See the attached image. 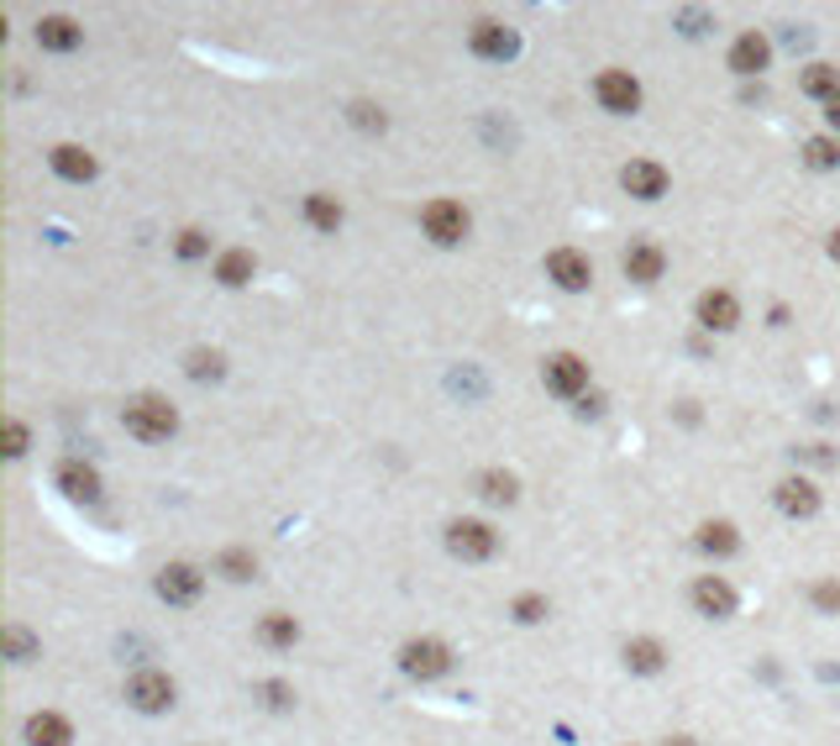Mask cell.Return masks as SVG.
Listing matches in <instances>:
<instances>
[{"label":"cell","instance_id":"9","mask_svg":"<svg viewBox=\"0 0 840 746\" xmlns=\"http://www.w3.org/2000/svg\"><path fill=\"white\" fill-rule=\"evenodd\" d=\"M546 279L557 284V289H567V295H578V289L594 284V263H588V253H578V247H552V253H546Z\"/></svg>","mask_w":840,"mask_h":746},{"label":"cell","instance_id":"8","mask_svg":"<svg viewBox=\"0 0 840 746\" xmlns=\"http://www.w3.org/2000/svg\"><path fill=\"white\" fill-rule=\"evenodd\" d=\"M541 384H546L552 395H562V400H583V395H588V364H583L578 352H552V358L541 364Z\"/></svg>","mask_w":840,"mask_h":746},{"label":"cell","instance_id":"39","mask_svg":"<svg viewBox=\"0 0 840 746\" xmlns=\"http://www.w3.org/2000/svg\"><path fill=\"white\" fill-rule=\"evenodd\" d=\"M578 410H583V416H600V410H604V400H600V395H583V405H578Z\"/></svg>","mask_w":840,"mask_h":746},{"label":"cell","instance_id":"11","mask_svg":"<svg viewBox=\"0 0 840 746\" xmlns=\"http://www.w3.org/2000/svg\"><path fill=\"white\" fill-rule=\"evenodd\" d=\"M667 168H662L657 159H631L621 168V190L631 195V201H662L667 195Z\"/></svg>","mask_w":840,"mask_h":746},{"label":"cell","instance_id":"35","mask_svg":"<svg viewBox=\"0 0 840 746\" xmlns=\"http://www.w3.org/2000/svg\"><path fill=\"white\" fill-rule=\"evenodd\" d=\"M0 437H6V458H27V447H32V431H27V426H21L17 416H6Z\"/></svg>","mask_w":840,"mask_h":746},{"label":"cell","instance_id":"17","mask_svg":"<svg viewBox=\"0 0 840 746\" xmlns=\"http://www.w3.org/2000/svg\"><path fill=\"white\" fill-rule=\"evenodd\" d=\"M53 484H59L63 494H69V500H84V504L101 500V489H105V484H101V473H95L90 463H80V458H63L59 473H53Z\"/></svg>","mask_w":840,"mask_h":746},{"label":"cell","instance_id":"23","mask_svg":"<svg viewBox=\"0 0 840 746\" xmlns=\"http://www.w3.org/2000/svg\"><path fill=\"white\" fill-rule=\"evenodd\" d=\"M258 642L274 646V652H289V646L300 642V621L295 615H284V610H268L258 621Z\"/></svg>","mask_w":840,"mask_h":746},{"label":"cell","instance_id":"3","mask_svg":"<svg viewBox=\"0 0 840 746\" xmlns=\"http://www.w3.org/2000/svg\"><path fill=\"white\" fill-rule=\"evenodd\" d=\"M400 673L416 678V684H431L441 673H452V646L437 642V636H410L400 646Z\"/></svg>","mask_w":840,"mask_h":746},{"label":"cell","instance_id":"22","mask_svg":"<svg viewBox=\"0 0 840 746\" xmlns=\"http://www.w3.org/2000/svg\"><path fill=\"white\" fill-rule=\"evenodd\" d=\"M253 274H258V258L247 253V247H226L216 258V279L226 284V289H242V284H253Z\"/></svg>","mask_w":840,"mask_h":746},{"label":"cell","instance_id":"34","mask_svg":"<svg viewBox=\"0 0 840 746\" xmlns=\"http://www.w3.org/2000/svg\"><path fill=\"white\" fill-rule=\"evenodd\" d=\"M184 374H189V379H221V374H226V358H221V352H189Z\"/></svg>","mask_w":840,"mask_h":746},{"label":"cell","instance_id":"13","mask_svg":"<svg viewBox=\"0 0 840 746\" xmlns=\"http://www.w3.org/2000/svg\"><path fill=\"white\" fill-rule=\"evenodd\" d=\"M621 268H625V279L657 284L662 274H667V253H662L652 237H631V247L621 253Z\"/></svg>","mask_w":840,"mask_h":746},{"label":"cell","instance_id":"24","mask_svg":"<svg viewBox=\"0 0 840 746\" xmlns=\"http://www.w3.org/2000/svg\"><path fill=\"white\" fill-rule=\"evenodd\" d=\"M694 542H699L704 558H730V552H740V531L730 521H704Z\"/></svg>","mask_w":840,"mask_h":746},{"label":"cell","instance_id":"32","mask_svg":"<svg viewBox=\"0 0 840 746\" xmlns=\"http://www.w3.org/2000/svg\"><path fill=\"white\" fill-rule=\"evenodd\" d=\"M174 253H180L184 263H195V258H211V237H205L201 226H184L180 237H174Z\"/></svg>","mask_w":840,"mask_h":746},{"label":"cell","instance_id":"15","mask_svg":"<svg viewBox=\"0 0 840 746\" xmlns=\"http://www.w3.org/2000/svg\"><path fill=\"white\" fill-rule=\"evenodd\" d=\"M694 316H699L704 331H736L740 326V300L730 295V289H704L699 305H694Z\"/></svg>","mask_w":840,"mask_h":746},{"label":"cell","instance_id":"37","mask_svg":"<svg viewBox=\"0 0 840 746\" xmlns=\"http://www.w3.org/2000/svg\"><path fill=\"white\" fill-rule=\"evenodd\" d=\"M263 694H268V705H274V709L295 705V688H289V684H263Z\"/></svg>","mask_w":840,"mask_h":746},{"label":"cell","instance_id":"6","mask_svg":"<svg viewBox=\"0 0 840 746\" xmlns=\"http://www.w3.org/2000/svg\"><path fill=\"white\" fill-rule=\"evenodd\" d=\"M688 605L699 610L704 621H730L740 610V594L730 579H720V573H699L694 579V589H688Z\"/></svg>","mask_w":840,"mask_h":746},{"label":"cell","instance_id":"7","mask_svg":"<svg viewBox=\"0 0 840 746\" xmlns=\"http://www.w3.org/2000/svg\"><path fill=\"white\" fill-rule=\"evenodd\" d=\"M594 101H600L609 116H636L641 111V80L631 74V69H600Z\"/></svg>","mask_w":840,"mask_h":746},{"label":"cell","instance_id":"1","mask_svg":"<svg viewBox=\"0 0 840 746\" xmlns=\"http://www.w3.org/2000/svg\"><path fill=\"white\" fill-rule=\"evenodd\" d=\"M121 426L137 437V442H168L180 431V410L163 400V395H132L121 405Z\"/></svg>","mask_w":840,"mask_h":746},{"label":"cell","instance_id":"21","mask_svg":"<svg viewBox=\"0 0 840 746\" xmlns=\"http://www.w3.org/2000/svg\"><path fill=\"white\" fill-rule=\"evenodd\" d=\"M53 174H63L69 184H90L101 174V163H95V153L80 147V142H59V147H53Z\"/></svg>","mask_w":840,"mask_h":746},{"label":"cell","instance_id":"20","mask_svg":"<svg viewBox=\"0 0 840 746\" xmlns=\"http://www.w3.org/2000/svg\"><path fill=\"white\" fill-rule=\"evenodd\" d=\"M725 63H730L736 74H761V69L772 63V42L761 38V32H740V38L730 42V53H725Z\"/></svg>","mask_w":840,"mask_h":746},{"label":"cell","instance_id":"26","mask_svg":"<svg viewBox=\"0 0 840 746\" xmlns=\"http://www.w3.org/2000/svg\"><path fill=\"white\" fill-rule=\"evenodd\" d=\"M479 494L489 504H515V500H521V479H515L510 468H483V473H479Z\"/></svg>","mask_w":840,"mask_h":746},{"label":"cell","instance_id":"30","mask_svg":"<svg viewBox=\"0 0 840 746\" xmlns=\"http://www.w3.org/2000/svg\"><path fill=\"white\" fill-rule=\"evenodd\" d=\"M0 646H6L11 663H32V657H38V636L21 631V625H6V631H0Z\"/></svg>","mask_w":840,"mask_h":746},{"label":"cell","instance_id":"27","mask_svg":"<svg viewBox=\"0 0 840 746\" xmlns=\"http://www.w3.org/2000/svg\"><path fill=\"white\" fill-rule=\"evenodd\" d=\"M799 90H803V95H815V101H836V95H840V69H836V63H809V69H803V74H799Z\"/></svg>","mask_w":840,"mask_h":746},{"label":"cell","instance_id":"18","mask_svg":"<svg viewBox=\"0 0 840 746\" xmlns=\"http://www.w3.org/2000/svg\"><path fill=\"white\" fill-rule=\"evenodd\" d=\"M621 663H625V673L652 678V673H662V667H667V646H662L657 636H631V642L621 646Z\"/></svg>","mask_w":840,"mask_h":746},{"label":"cell","instance_id":"40","mask_svg":"<svg viewBox=\"0 0 840 746\" xmlns=\"http://www.w3.org/2000/svg\"><path fill=\"white\" fill-rule=\"evenodd\" d=\"M662 746H704V742H694V736H667Z\"/></svg>","mask_w":840,"mask_h":746},{"label":"cell","instance_id":"12","mask_svg":"<svg viewBox=\"0 0 840 746\" xmlns=\"http://www.w3.org/2000/svg\"><path fill=\"white\" fill-rule=\"evenodd\" d=\"M201 594H205V573L195 563L158 568V600H168V605H195Z\"/></svg>","mask_w":840,"mask_h":746},{"label":"cell","instance_id":"4","mask_svg":"<svg viewBox=\"0 0 840 746\" xmlns=\"http://www.w3.org/2000/svg\"><path fill=\"white\" fill-rule=\"evenodd\" d=\"M174 699H180V688H174V678L158 673V667H137V673L126 678V705L142 709V715H163V709H174Z\"/></svg>","mask_w":840,"mask_h":746},{"label":"cell","instance_id":"28","mask_svg":"<svg viewBox=\"0 0 840 746\" xmlns=\"http://www.w3.org/2000/svg\"><path fill=\"white\" fill-rule=\"evenodd\" d=\"M216 573L221 579H232V584H247V579H258V558L247 552V546H226L216 558Z\"/></svg>","mask_w":840,"mask_h":746},{"label":"cell","instance_id":"16","mask_svg":"<svg viewBox=\"0 0 840 746\" xmlns=\"http://www.w3.org/2000/svg\"><path fill=\"white\" fill-rule=\"evenodd\" d=\"M21 742L27 746H69L74 742V726L63 721L59 709H32L27 726H21Z\"/></svg>","mask_w":840,"mask_h":746},{"label":"cell","instance_id":"5","mask_svg":"<svg viewBox=\"0 0 840 746\" xmlns=\"http://www.w3.org/2000/svg\"><path fill=\"white\" fill-rule=\"evenodd\" d=\"M447 552L462 563H489L500 552V531L489 521H452L447 525Z\"/></svg>","mask_w":840,"mask_h":746},{"label":"cell","instance_id":"29","mask_svg":"<svg viewBox=\"0 0 840 746\" xmlns=\"http://www.w3.org/2000/svg\"><path fill=\"white\" fill-rule=\"evenodd\" d=\"M803 163H809V168H820V174L840 168V137L836 132H820V137L803 142Z\"/></svg>","mask_w":840,"mask_h":746},{"label":"cell","instance_id":"2","mask_svg":"<svg viewBox=\"0 0 840 746\" xmlns=\"http://www.w3.org/2000/svg\"><path fill=\"white\" fill-rule=\"evenodd\" d=\"M420 232L431 237L437 247H458L468 243V232H473V216H468V205L462 201H426V211H420Z\"/></svg>","mask_w":840,"mask_h":746},{"label":"cell","instance_id":"10","mask_svg":"<svg viewBox=\"0 0 840 746\" xmlns=\"http://www.w3.org/2000/svg\"><path fill=\"white\" fill-rule=\"evenodd\" d=\"M468 48L479 53V59H515L521 53V32L515 27H504V21H473L468 27Z\"/></svg>","mask_w":840,"mask_h":746},{"label":"cell","instance_id":"31","mask_svg":"<svg viewBox=\"0 0 840 746\" xmlns=\"http://www.w3.org/2000/svg\"><path fill=\"white\" fill-rule=\"evenodd\" d=\"M510 615L521 625H541L552 615V600H546V594H515V600H510Z\"/></svg>","mask_w":840,"mask_h":746},{"label":"cell","instance_id":"19","mask_svg":"<svg viewBox=\"0 0 840 746\" xmlns=\"http://www.w3.org/2000/svg\"><path fill=\"white\" fill-rule=\"evenodd\" d=\"M32 38H38V48H48V53H74L84 42V27L74 17H42L38 27H32Z\"/></svg>","mask_w":840,"mask_h":746},{"label":"cell","instance_id":"38","mask_svg":"<svg viewBox=\"0 0 840 746\" xmlns=\"http://www.w3.org/2000/svg\"><path fill=\"white\" fill-rule=\"evenodd\" d=\"M824 126L840 137V95H836V101H824Z\"/></svg>","mask_w":840,"mask_h":746},{"label":"cell","instance_id":"14","mask_svg":"<svg viewBox=\"0 0 840 746\" xmlns=\"http://www.w3.org/2000/svg\"><path fill=\"white\" fill-rule=\"evenodd\" d=\"M772 500H778L782 515H793V521H809V515L820 510V484H815V479H803V473H788V479H778Z\"/></svg>","mask_w":840,"mask_h":746},{"label":"cell","instance_id":"33","mask_svg":"<svg viewBox=\"0 0 840 746\" xmlns=\"http://www.w3.org/2000/svg\"><path fill=\"white\" fill-rule=\"evenodd\" d=\"M809 605L824 610V615H840V584L836 579H815V584H809Z\"/></svg>","mask_w":840,"mask_h":746},{"label":"cell","instance_id":"41","mask_svg":"<svg viewBox=\"0 0 840 746\" xmlns=\"http://www.w3.org/2000/svg\"><path fill=\"white\" fill-rule=\"evenodd\" d=\"M830 258L840 263V226H836V232H830Z\"/></svg>","mask_w":840,"mask_h":746},{"label":"cell","instance_id":"36","mask_svg":"<svg viewBox=\"0 0 840 746\" xmlns=\"http://www.w3.org/2000/svg\"><path fill=\"white\" fill-rule=\"evenodd\" d=\"M347 116H352V126H362V132H383V126H389V116H383L373 101H352Z\"/></svg>","mask_w":840,"mask_h":746},{"label":"cell","instance_id":"25","mask_svg":"<svg viewBox=\"0 0 840 746\" xmlns=\"http://www.w3.org/2000/svg\"><path fill=\"white\" fill-rule=\"evenodd\" d=\"M305 222L316 226V232H337L341 222H347V211H341V201L337 195H326V190H316V195H305Z\"/></svg>","mask_w":840,"mask_h":746}]
</instances>
